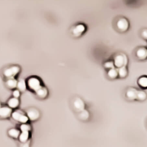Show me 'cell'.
Here are the masks:
<instances>
[{"instance_id": "cell-8", "label": "cell", "mask_w": 147, "mask_h": 147, "mask_svg": "<svg viewBox=\"0 0 147 147\" xmlns=\"http://www.w3.org/2000/svg\"><path fill=\"white\" fill-rule=\"evenodd\" d=\"M138 90L134 88H129L127 89L125 93V96L127 99L130 101L136 100Z\"/></svg>"}, {"instance_id": "cell-17", "label": "cell", "mask_w": 147, "mask_h": 147, "mask_svg": "<svg viewBox=\"0 0 147 147\" xmlns=\"http://www.w3.org/2000/svg\"><path fill=\"white\" fill-rule=\"evenodd\" d=\"M9 106L11 108H16L19 104V101L16 98H14L9 99L8 102Z\"/></svg>"}, {"instance_id": "cell-26", "label": "cell", "mask_w": 147, "mask_h": 147, "mask_svg": "<svg viewBox=\"0 0 147 147\" xmlns=\"http://www.w3.org/2000/svg\"><path fill=\"white\" fill-rule=\"evenodd\" d=\"M13 95L14 97L15 98H17L19 97L20 96V91L18 90H15L14 91L13 93Z\"/></svg>"}, {"instance_id": "cell-5", "label": "cell", "mask_w": 147, "mask_h": 147, "mask_svg": "<svg viewBox=\"0 0 147 147\" xmlns=\"http://www.w3.org/2000/svg\"><path fill=\"white\" fill-rule=\"evenodd\" d=\"M136 58L141 60H145L147 58V48L142 47H139L136 52Z\"/></svg>"}, {"instance_id": "cell-15", "label": "cell", "mask_w": 147, "mask_h": 147, "mask_svg": "<svg viewBox=\"0 0 147 147\" xmlns=\"http://www.w3.org/2000/svg\"><path fill=\"white\" fill-rule=\"evenodd\" d=\"M118 76L121 78H124L128 74V70L126 66H123L118 69Z\"/></svg>"}, {"instance_id": "cell-22", "label": "cell", "mask_w": 147, "mask_h": 147, "mask_svg": "<svg viewBox=\"0 0 147 147\" xmlns=\"http://www.w3.org/2000/svg\"><path fill=\"white\" fill-rule=\"evenodd\" d=\"M9 135L12 137L14 138H17L19 137L20 134V132L18 129H12L9 131Z\"/></svg>"}, {"instance_id": "cell-16", "label": "cell", "mask_w": 147, "mask_h": 147, "mask_svg": "<svg viewBox=\"0 0 147 147\" xmlns=\"http://www.w3.org/2000/svg\"><path fill=\"white\" fill-rule=\"evenodd\" d=\"M147 98V94L145 91L142 90H138L136 100L140 101H144Z\"/></svg>"}, {"instance_id": "cell-19", "label": "cell", "mask_w": 147, "mask_h": 147, "mask_svg": "<svg viewBox=\"0 0 147 147\" xmlns=\"http://www.w3.org/2000/svg\"><path fill=\"white\" fill-rule=\"evenodd\" d=\"M80 113L79 115V117L81 120L86 121L89 118V116H90L89 112L86 110H84L82 111H80Z\"/></svg>"}, {"instance_id": "cell-9", "label": "cell", "mask_w": 147, "mask_h": 147, "mask_svg": "<svg viewBox=\"0 0 147 147\" xmlns=\"http://www.w3.org/2000/svg\"><path fill=\"white\" fill-rule=\"evenodd\" d=\"M73 104L74 109L78 112H80L84 110V103L80 98H76Z\"/></svg>"}, {"instance_id": "cell-18", "label": "cell", "mask_w": 147, "mask_h": 147, "mask_svg": "<svg viewBox=\"0 0 147 147\" xmlns=\"http://www.w3.org/2000/svg\"><path fill=\"white\" fill-rule=\"evenodd\" d=\"M17 81L13 78H11L7 81V85L10 89H13L17 86Z\"/></svg>"}, {"instance_id": "cell-14", "label": "cell", "mask_w": 147, "mask_h": 147, "mask_svg": "<svg viewBox=\"0 0 147 147\" xmlns=\"http://www.w3.org/2000/svg\"><path fill=\"white\" fill-rule=\"evenodd\" d=\"M108 76L111 79H115L118 76V69L113 68L110 69L108 72Z\"/></svg>"}, {"instance_id": "cell-25", "label": "cell", "mask_w": 147, "mask_h": 147, "mask_svg": "<svg viewBox=\"0 0 147 147\" xmlns=\"http://www.w3.org/2000/svg\"><path fill=\"white\" fill-rule=\"evenodd\" d=\"M142 36L147 40V29H144L142 33Z\"/></svg>"}, {"instance_id": "cell-11", "label": "cell", "mask_w": 147, "mask_h": 147, "mask_svg": "<svg viewBox=\"0 0 147 147\" xmlns=\"http://www.w3.org/2000/svg\"><path fill=\"white\" fill-rule=\"evenodd\" d=\"M12 113V109L8 107H4L0 108V117L2 118L9 117Z\"/></svg>"}, {"instance_id": "cell-23", "label": "cell", "mask_w": 147, "mask_h": 147, "mask_svg": "<svg viewBox=\"0 0 147 147\" xmlns=\"http://www.w3.org/2000/svg\"><path fill=\"white\" fill-rule=\"evenodd\" d=\"M104 66L105 68L108 69H112L115 67L114 64V61H107L105 62L104 64Z\"/></svg>"}, {"instance_id": "cell-2", "label": "cell", "mask_w": 147, "mask_h": 147, "mask_svg": "<svg viewBox=\"0 0 147 147\" xmlns=\"http://www.w3.org/2000/svg\"><path fill=\"white\" fill-rule=\"evenodd\" d=\"M116 26L117 29L121 32H126L128 30L129 23L127 18L121 17L118 19L116 22Z\"/></svg>"}, {"instance_id": "cell-4", "label": "cell", "mask_w": 147, "mask_h": 147, "mask_svg": "<svg viewBox=\"0 0 147 147\" xmlns=\"http://www.w3.org/2000/svg\"><path fill=\"white\" fill-rule=\"evenodd\" d=\"M86 31V27L82 24H78L74 26L71 29V33L75 37H79L81 36Z\"/></svg>"}, {"instance_id": "cell-7", "label": "cell", "mask_w": 147, "mask_h": 147, "mask_svg": "<svg viewBox=\"0 0 147 147\" xmlns=\"http://www.w3.org/2000/svg\"><path fill=\"white\" fill-rule=\"evenodd\" d=\"M20 70V68L18 66H13L5 70L4 74L7 77L9 78H13L19 72Z\"/></svg>"}, {"instance_id": "cell-1", "label": "cell", "mask_w": 147, "mask_h": 147, "mask_svg": "<svg viewBox=\"0 0 147 147\" xmlns=\"http://www.w3.org/2000/svg\"><path fill=\"white\" fill-rule=\"evenodd\" d=\"M128 59L127 56L124 53H121L118 54L114 58V63L115 67L117 68H121L126 66L127 65Z\"/></svg>"}, {"instance_id": "cell-10", "label": "cell", "mask_w": 147, "mask_h": 147, "mask_svg": "<svg viewBox=\"0 0 147 147\" xmlns=\"http://www.w3.org/2000/svg\"><path fill=\"white\" fill-rule=\"evenodd\" d=\"M27 115L31 121H36L40 117V113L36 109H31L27 111Z\"/></svg>"}, {"instance_id": "cell-21", "label": "cell", "mask_w": 147, "mask_h": 147, "mask_svg": "<svg viewBox=\"0 0 147 147\" xmlns=\"http://www.w3.org/2000/svg\"><path fill=\"white\" fill-rule=\"evenodd\" d=\"M17 87L20 91H24L26 89V82L23 79H21L17 83Z\"/></svg>"}, {"instance_id": "cell-12", "label": "cell", "mask_w": 147, "mask_h": 147, "mask_svg": "<svg viewBox=\"0 0 147 147\" xmlns=\"http://www.w3.org/2000/svg\"><path fill=\"white\" fill-rule=\"evenodd\" d=\"M35 92L38 96L42 99L45 98L48 95V91L47 89L45 87H43V86H41Z\"/></svg>"}, {"instance_id": "cell-6", "label": "cell", "mask_w": 147, "mask_h": 147, "mask_svg": "<svg viewBox=\"0 0 147 147\" xmlns=\"http://www.w3.org/2000/svg\"><path fill=\"white\" fill-rule=\"evenodd\" d=\"M12 116L13 119L22 123H26L28 121V117L17 111H15L12 113Z\"/></svg>"}, {"instance_id": "cell-13", "label": "cell", "mask_w": 147, "mask_h": 147, "mask_svg": "<svg viewBox=\"0 0 147 147\" xmlns=\"http://www.w3.org/2000/svg\"><path fill=\"white\" fill-rule=\"evenodd\" d=\"M138 85L142 89H147V76H143L140 77L137 80Z\"/></svg>"}, {"instance_id": "cell-24", "label": "cell", "mask_w": 147, "mask_h": 147, "mask_svg": "<svg viewBox=\"0 0 147 147\" xmlns=\"http://www.w3.org/2000/svg\"><path fill=\"white\" fill-rule=\"evenodd\" d=\"M31 127L28 124H23L21 125L20 129L22 132L23 131H28L31 130Z\"/></svg>"}, {"instance_id": "cell-20", "label": "cell", "mask_w": 147, "mask_h": 147, "mask_svg": "<svg viewBox=\"0 0 147 147\" xmlns=\"http://www.w3.org/2000/svg\"><path fill=\"white\" fill-rule=\"evenodd\" d=\"M29 137L28 131H23L20 135V140L22 142H26Z\"/></svg>"}, {"instance_id": "cell-3", "label": "cell", "mask_w": 147, "mask_h": 147, "mask_svg": "<svg viewBox=\"0 0 147 147\" xmlns=\"http://www.w3.org/2000/svg\"><path fill=\"white\" fill-rule=\"evenodd\" d=\"M27 85L29 89L35 91L42 86L39 79L35 77H32L29 79L28 80Z\"/></svg>"}]
</instances>
